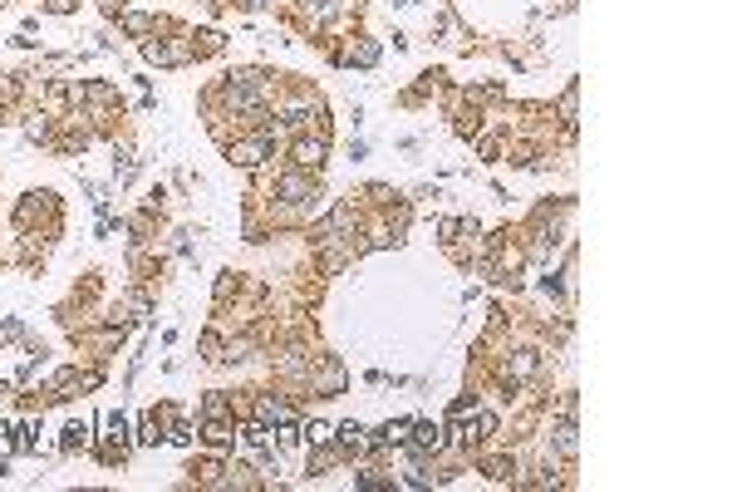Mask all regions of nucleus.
Wrapping results in <instances>:
<instances>
[{"instance_id":"6","label":"nucleus","mask_w":737,"mask_h":492,"mask_svg":"<svg viewBox=\"0 0 737 492\" xmlns=\"http://www.w3.org/2000/svg\"><path fill=\"white\" fill-rule=\"evenodd\" d=\"M114 25H118V35H123V40H153V35H172V30H182V20H177V15L148 10V5H123Z\"/></svg>"},{"instance_id":"26","label":"nucleus","mask_w":737,"mask_h":492,"mask_svg":"<svg viewBox=\"0 0 737 492\" xmlns=\"http://www.w3.org/2000/svg\"><path fill=\"white\" fill-rule=\"evenodd\" d=\"M168 443H172V448H192V419H187V414H182V419L168 429Z\"/></svg>"},{"instance_id":"15","label":"nucleus","mask_w":737,"mask_h":492,"mask_svg":"<svg viewBox=\"0 0 737 492\" xmlns=\"http://www.w3.org/2000/svg\"><path fill=\"white\" fill-rule=\"evenodd\" d=\"M187 40H192V55H197V64L227 55V30H217V25H192V30H187Z\"/></svg>"},{"instance_id":"4","label":"nucleus","mask_w":737,"mask_h":492,"mask_svg":"<svg viewBox=\"0 0 737 492\" xmlns=\"http://www.w3.org/2000/svg\"><path fill=\"white\" fill-rule=\"evenodd\" d=\"M187 30H192V25H182V30H172V35L138 40V55H143V64H153V69H187V64H197Z\"/></svg>"},{"instance_id":"27","label":"nucleus","mask_w":737,"mask_h":492,"mask_svg":"<svg viewBox=\"0 0 737 492\" xmlns=\"http://www.w3.org/2000/svg\"><path fill=\"white\" fill-rule=\"evenodd\" d=\"M40 15H59V20H69V15H79V0H40Z\"/></svg>"},{"instance_id":"18","label":"nucleus","mask_w":737,"mask_h":492,"mask_svg":"<svg viewBox=\"0 0 737 492\" xmlns=\"http://www.w3.org/2000/svg\"><path fill=\"white\" fill-rule=\"evenodd\" d=\"M197 419H236L231 389H202V394H197Z\"/></svg>"},{"instance_id":"20","label":"nucleus","mask_w":737,"mask_h":492,"mask_svg":"<svg viewBox=\"0 0 737 492\" xmlns=\"http://www.w3.org/2000/svg\"><path fill=\"white\" fill-rule=\"evenodd\" d=\"M158 443H168V433H163V424H158L153 409H148V414H138V424H133V448H158Z\"/></svg>"},{"instance_id":"24","label":"nucleus","mask_w":737,"mask_h":492,"mask_svg":"<svg viewBox=\"0 0 737 492\" xmlns=\"http://www.w3.org/2000/svg\"><path fill=\"white\" fill-rule=\"evenodd\" d=\"M25 335H30V330H25V320H15V315H5V320H0V350H5V345H25Z\"/></svg>"},{"instance_id":"16","label":"nucleus","mask_w":737,"mask_h":492,"mask_svg":"<svg viewBox=\"0 0 737 492\" xmlns=\"http://www.w3.org/2000/svg\"><path fill=\"white\" fill-rule=\"evenodd\" d=\"M94 448V424L89 419H69L59 429V458H74V453H89Z\"/></svg>"},{"instance_id":"32","label":"nucleus","mask_w":737,"mask_h":492,"mask_svg":"<svg viewBox=\"0 0 737 492\" xmlns=\"http://www.w3.org/2000/svg\"><path fill=\"white\" fill-rule=\"evenodd\" d=\"M123 5H133V0H123Z\"/></svg>"},{"instance_id":"19","label":"nucleus","mask_w":737,"mask_h":492,"mask_svg":"<svg viewBox=\"0 0 737 492\" xmlns=\"http://www.w3.org/2000/svg\"><path fill=\"white\" fill-rule=\"evenodd\" d=\"M241 271H217V281H212V310H227L236 296H241Z\"/></svg>"},{"instance_id":"13","label":"nucleus","mask_w":737,"mask_h":492,"mask_svg":"<svg viewBox=\"0 0 737 492\" xmlns=\"http://www.w3.org/2000/svg\"><path fill=\"white\" fill-rule=\"evenodd\" d=\"M20 133H25V143H35V148H50L59 133V119L55 114H45V109H25L20 114Z\"/></svg>"},{"instance_id":"22","label":"nucleus","mask_w":737,"mask_h":492,"mask_svg":"<svg viewBox=\"0 0 737 492\" xmlns=\"http://www.w3.org/2000/svg\"><path fill=\"white\" fill-rule=\"evenodd\" d=\"M133 178H138V153H133V143H123V148L114 143V183L128 187Z\"/></svg>"},{"instance_id":"29","label":"nucleus","mask_w":737,"mask_h":492,"mask_svg":"<svg viewBox=\"0 0 737 492\" xmlns=\"http://www.w3.org/2000/svg\"><path fill=\"white\" fill-rule=\"evenodd\" d=\"M276 5H281V0H231V10H251V15H256V10H276Z\"/></svg>"},{"instance_id":"25","label":"nucleus","mask_w":737,"mask_h":492,"mask_svg":"<svg viewBox=\"0 0 737 492\" xmlns=\"http://www.w3.org/2000/svg\"><path fill=\"white\" fill-rule=\"evenodd\" d=\"M477 404H482V399H477V389H462L453 404H448V419H462V414H472Z\"/></svg>"},{"instance_id":"3","label":"nucleus","mask_w":737,"mask_h":492,"mask_svg":"<svg viewBox=\"0 0 737 492\" xmlns=\"http://www.w3.org/2000/svg\"><path fill=\"white\" fill-rule=\"evenodd\" d=\"M99 429L104 433H94V458L104 468H123L133 458V429H128V419L118 409H104L99 414Z\"/></svg>"},{"instance_id":"2","label":"nucleus","mask_w":737,"mask_h":492,"mask_svg":"<svg viewBox=\"0 0 737 492\" xmlns=\"http://www.w3.org/2000/svg\"><path fill=\"white\" fill-rule=\"evenodd\" d=\"M222 158H227L236 173H261L266 163H276V143H271L266 128H241L227 148H222Z\"/></svg>"},{"instance_id":"23","label":"nucleus","mask_w":737,"mask_h":492,"mask_svg":"<svg viewBox=\"0 0 737 492\" xmlns=\"http://www.w3.org/2000/svg\"><path fill=\"white\" fill-rule=\"evenodd\" d=\"M335 438V424L330 419H300V443L310 448V443H330Z\"/></svg>"},{"instance_id":"28","label":"nucleus","mask_w":737,"mask_h":492,"mask_svg":"<svg viewBox=\"0 0 737 492\" xmlns=\"http://www.w3.org/2000/svg\"><path fill=\"white\" fill-rule=\"evenodd\" d=\"M143 207H148V212H168V187L153 183L148 187V197H143Z\"/></svg>"},{"instance_id":"10","label":"nucleus","mask_w":737,"mask_h":492,"mask_svg":"<svg viewBox=\"0 0 737 492\" xmlns=\"http://www.w3.org/2000/svg\"><path fill=\"white\" fill-rule=\"evenodd\" d=\"M79 109H89V114H128V99L109 79H79Z\"/></svg>"},{"instance_id":"1","label":"nucleus","mask_w":737,"mask_h":492,"mask_svg":"<svg viewBox=\"0 0 737 492\" xmlns=\"http://www.w3.org/2000/svg\"><path fill=\"white\" fill-rule=\"evenodd\" d=\"M330 148H335L330 133L305 128V133H290V138H285L281 158L290 163V168H300V173H320V178H325V168H330Z\"/></svg>"},{"instance_id":"30","label":"nucleus","mask_w":737,"mask_h":492,"mask_svg":"<svg viewBox=\"0 0 737 492\" xmlns=\"http://www.w3.org/2000/svg\"><path fill=\"white\" fill-rule=\"evenodd\" d=\"M556 414H580V394H575V389H566V394H561Z\"/></svg>"},{"instance_id":"9","label":"nucleus","mask_w":737,"mask_h":492,"mask_svg":"<svg viewBox=\"0 0 737 492\" xmlns=\"http://www.w3.org/2000/svg\"><path fill=\"white\" fill-rule=\"evenodd\" d=\"M227 458H231V453H212V448H202L197 458H187V483H182V488L222 492V478H227Z\"/></svg>"},{"instance_id":"14","label":"nucleus","mask_w":737,"mask_h":492,"mask_svg":"<svg viewBox=\"0 0 737 492\" xmlns=\"http://www.w3.org/2000/svg\"><path fill=\"white\" fill-rule=\"evenodd\" d=\"M197 438L212 453H231L236 448V419H197Z\"/></svg>"},{"instance_id":"31","label":"nucleus","mask_w":737,"mask_h":492,"mask_svg":"<svg viewBox=\"0 0 737 492\" xmlns=\"http://www.w3.org/2000/svg\"><path fill=\"white\" fill-rule=\"evenodd\" d=\"M349 158L364 163V158H369V143H364V138H349Z\"/></svg>"},{"instance_id":"7","label":"nucleus","mask_w":737,"mask_h":492,"mask_svg":"<svg viewBox=\"0 0 737 492\" xmlns=\"http://www.w3.org/2000/svg\"><path fill=\"white\" fill-rule=\"evenodd\" d=\"M379 60H384V40L379 35H344L340 45L330 40V64L335 69H379Z\"/></svg>"},{"instance_id":"5","label":"nucleus","mask_w":737,"mask_h":492,"mask_svg":"<svg viewBox=\"0 0 737 492\" xmlns=\"http://www.w3.org/2000/svg\"><path fill=\"white\" fill-rule=\"evenodd\" d=\"M300 389L315 394V399H340V394H349V365H344L340 355H330V350H315L310 374H305Z\"/></svg>"},{"instance_id":"8","label":"nucleus","mask_w":737,"mask_h":492,"mask_svg":"<svg viewBox=\"0 0 737 492\" xmlns=\"http://www.w3.org/2000/svg\"><path fill=\"white\" fill-rule=\"evenodd\" d=\"M472 468L487 478V483H516V473H521V463H516V453H511V443H482L477 453H472Z\"/></svg>"},{"instance_id":"21","label":"nucleus","mask_w":737,"mask_h":492,"mask_svg":"<svg viewBox=\"0 0 737 492\" xmlns=\"http://www.w3.org/2000/svg\"><path fill=\"white\" fill-rule=\"evenodd\" d=\"M222 340H227V330L212 320L207 330H202V340H197V355H202V365H212L217 369V360H222Z\"/></svg>"},{"instance_id":"12","label":"nucleus","mask_w":737,"mask_h":492,"mask_svg":"<svg viewBox=\"0 0 737 492\" xmlns=\"http://www.w3.org/2000/svg\"><path fill=\"white\" fill-rule=\"evenodd\" d=\"M335 448L344 453V463H364V458H369V429H364L359 419L335 424Z\"/></svg>"},{"instance_id":"11","label":"nucleus","mask_w":737,"mask_h":492,"mask_svg":"<svg viewBox=\"0 0 737 492\" xmlns=\"http://www.w3.org/2000/svg\"><path fill=\"white\" fill-rule=\"evenodd\" d=\"M344 468V453L335 448V438L330 443H310L305 448V483H325L330 473H340Z\"/></svg>"},{"instance_id":"17","label":"nucleus","mask_w":737,"mask_h":492,"mask_svg":"<svg viewBox=\"0 0 737 492\" xmlns=\"http://www.w3.org/2000/svg\"><path fill=\"white\" fill-rule=\"evenodd\" d=\"M551 114H556V123L566 128V138H575V123H580V84H575V79L561 89V99L551 104Z\"/></svg>"}]
</instances>
